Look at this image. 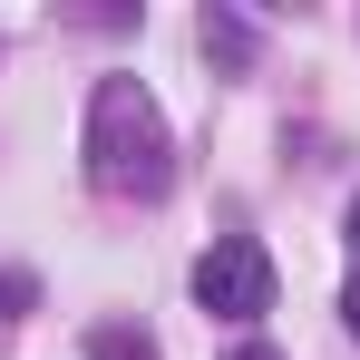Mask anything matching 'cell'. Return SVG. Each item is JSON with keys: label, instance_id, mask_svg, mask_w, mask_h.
<instances>
[{"label": "cell", "instance_id": "obj_1", "mask_svg": "<svg viewBox=\"0 0 360 360\" xmlns=\"http://www.w3.org/2000/svg\"><path fill=\"white\" fill-rule=\"evenodd\" d=\"M88 176L127 195V205H156L176 185V136L156 117V98L136 78H98L88 88Z\"/></svg>", "mask_w": 360, "mask_h": 360}, {"label": "cell", "instance_id": "obj_2", "mask_svg": "<svg viewBox=\"0 0 360 360\" xmlns=\"http://www.w3.org/2000/svg\"><path fill=\"white\" fill-rule=\"evenodd\" d=\"M195 302L214 321H263L273 311V253L253 234H214V253L195 263Z\"/></svg>", "mask_w": 360, "mask_h": 360}, {"label": "cell", "instance_id": "obj_3", "mask_svg": "<svg viewBox=\"0 0 360 360\" xmlns=\"http://www.w3.org/2000/svg\"><path fill=\"white\" fill-rule=\"evenodd\" d=\"M88 351H98V360H156V341H136V331H98Z\"/></svg>", "mask_w": 360, "mask_h": 360}, {"label": "cell", "instance_id": "obj_4", "mask_svg": "<svg viewBox=\"0 0 360 360\" xmlns=\"http://www.w3.org/2000/svg\"><path fill=\"white\" fill-rule=\"evenodd\" d=\"M234 360H283V351H273V341H243V351H234Z\"/></svg>", "mask_w": 360, "mask_h": 360}, {"label": "cell", "instance_id": "obj_5", "mask_svg": "<svg viewBox=\"0 0 360 360\" xmlns=\"http://www.w3.org/2000/svg\"><path fill=\"white\" fill-rule=\"evenodd\" d=\"M341 321H351V331H360V283H351V292H341Z\"/></svg>", "mask_w": 360, "mask_h": 360}, {"label": "cell", "instance_id": "obj_6", "mask_svg": "<svg viewBox=\"0 0 360 360\" xmlns=\"http://www.w3.org/2000/svg\"><path fill=\"white\" fill-rule=\"evenodd\" d=\"M351 243H360V205H351Z\"/></svg>", "mask_w": 360, "mask_h": 360}]
</instances>
